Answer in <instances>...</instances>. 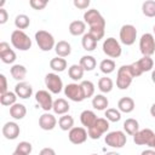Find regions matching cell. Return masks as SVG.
I'll use <instances>...</instances> for the list:
<instances>
[{
	"instance_id": "cell-21",
	"label": "cell",
	"mask_w": 155,
	"mask_h": 155,
	"mask_svg": "<svg viewBox=\"0 0 155 155\" xmlns=\"http://www.w3.org/2000/svg\"><path fill=\"white\" fill-rule=\"evenodd\" d=\"M69 109H70V105L67 102V99H64V98H57L53 102L52 110L57 115H65V114H68Z\"/></svg>"
},
{
	"instance_id": "cell-22",
	"label": "cell",
	"mask_w": 155,
	"mask_h": 155,
	"mask_svg": "<svg viewBox=\"0 0 155 155\" xmlns=\"http://www.w3.org/2000/svg\"><path fill=\"white\" fill-rule=\"evenodd\" d=\"M54 51H56V54L57 57H62V58H65L68 57L70 53H71V46L68 41L65 40H61L56 44L54 46Z\"/></svg>"
},
{
	"instance_id": "cell-12",
	"label": "cell",
	"mask_w": 155,
	"mask_h": 155,
	"mask_svg": "<svg viewBox=\"0 0 155 155\" xmlns=\"http://www.w3.org/2000/svg\"><path fill=\"white\" fill-rule=\"evenodd\" d=\"M35 101L36 103L40 105V108L42 110H45V113H48L52 107H53V99H52V94L51 92L46 91V90H39L35 93Z\"/></svg>"
},
{
	"instance_id": "cell-36",
	"label": "cell",
	"mask_w": 155,
	"mask_h": 155,
	"mask_svg": "<svg viewBox=\"0 0 155 155\" xmlns=\"http://www.w3.org/2000/svg\"><path fill=\"white\" fill-rule=\"evenodd\" d=\"M115 67H116V64H115L114 59H110V58H105L99 63V69L103 74H105V76L108 74H111L115 70Z\"/></svg>"
},
{
	"instance_id": "cell-25",
	"label": "cell",
	"mask_w": 155,
	"mask_h": 155,
	"mask_svg": "<svg viewBox=\"0 0 155 155\" xmlns=\"http://www.w3.org/2000/svg\"><path fill=\"white\" fill-rule=\"evenodd\" d=\"M10 74L11 76L17 80V81H23L25 79V75H27V68L22 64H13L11 68H10Z\"/></svg>"
},
{
	"instance_id": "cell-2",
	"label": "cell",
	"mask_w": 155,
	"mask_h": 155,
	"mask_svg": "<svg viewBox=\"0 0 155 155\" xmlns=\"http://www.w3.org/2000/svg\"><path fill=\"white\" fill-rule=\"evenodd\" d=\"M133 74L131 70L130 64L126 65H121L117 69V74H116V87L119 90H127L133 80Z\"/></svg>"
},
{
	"instance_id": "cell-20",
	"label": "cell",
	"mask_w": 155,
	"mask_h": 155,
	"mask_svg": "<svg viewBox=\"0 0 155 155\" xmlns=\"http://www.w3.org/2000/svg\"><path fill=\"white\" fill-rule=\"evenodd\" d=\"M134 107H136V103L131 97H122L117 102V109L125 114L132 113L134 110Z\"/></svg>"
},
{
	"instance_id": "cell-14",
	"label": "cell",
	"mask_w": 155,
	"mask_h": 155,
	"mask_svg": "<svg viewBox=\"0 0 155 155\" xmlns=\"http://www.w3.org/2000/svg\"><path fill=\"white\" fill-rule=\"evenodd\" d=\"M88 133L85 130V127H73L69 132H68V138L73 144H82L87 140Z\"/></svg>"
},
{
	"instance_id": "cell-54",
	"label": "cell",
	"mask_w": 155,
	"mask_h": 155,
	"mask_svg": "<svg viewBox=\"0 0 155 155\" xmlns=\"http://www.w3.org/2000/svg\"><path fill=\"white\" fill-rule=\"evenodd\" d=\"M153 149H154V150H155V144H154V148H153Z\"/></svg>"
},
{
	"instance_id": "cell-52",
	"label": "cell",
	"mask_w": 155,
	"mask_h": 155,
	"mask_svg": "<svg viewBox=\"0 0 155 155\" xmlns=\"http://www.w3.org/2000/svg\"><path fill=\"white\" fill-rule=\"evenodd\" d=\"M153 30H154V34H155V25H154V28H153Z\"/></svg>"
},
{
	"instance_id": "cell-17",
	"label": "cell",
	"mask_w": 155,
	"mask_h": 155,
	"mask_svg": "<svg viewBox=\"0 0 155 155\" xmlns=\"http://www.w3.org/2000/svg\"><path fill=\"white\" fill-rule=\"evenodd\" d=\"M56 125H57V119L51 113H44L39 117V126L44 131H51L56 127Z\"/></svg>"
},
{
	"instance_id": "cell-28",
	"label": "cell",
	"mask_w": 155,
	"mask_h": 155,
	"mask_svg": "<svg viewBox=\"0 0 155 155\" xmlns=\"http://www.w3.org/2000/svg\"><path fill=\"white\" fill-rule=\"evenodd\" d=\"M109 105V101L104 94H96L92 98V107L96 110H107Z\"/></svg>"
},
{
	"instance_id": "cell-29",
	"label": "cell",
	"mask_w": 155,
	"mask_h": 155,
	"mask_svg": "<svg viewBox=\"0 0 155 155\" xmlns=\"http://www.w3.org/2000/svg\"><path fill=\"white\" fill-rule=\"evenodd\" d=\"M79 64L82 67V69H84L85 71H92V70L96 68V65H97V61H96V58H94L93 56L85 54V56H82V57L80 58Z\"/></svg>"
},
{
	"instance_id": "cell-19",
	"label": "cell",
	"mask_w": 155,
	"mask_h": 155,
	"mask_svg": "<svg viewBox=\"0 0 155 155\" xmlns=\"http://www.w3.org/2000/svg\"><path fill=\"white\" fill-rule=\"evenodd\" d=\"M97 119H98V117H97V115L94 114V111L88 110V109L84 110V111L80 114V121H81L82 126L86 127L87 130L91 128V127L94 125V122L97 121Z\"/></svg>"
},
{
	"instance_id": "cell-48",
	"label": "cell",
	"mask_w": 155,
	"mask_h": 155,
	"mask_svg": "<svg viewBox=\"0 0 155 155\" xmlns=\"http://www.w3.org/2000/svg\"><path fill=\"white\" fill-rule=\"evenodd\" d=\"M150 115L155 119V103H153L151 107H150Z\"/></svg>"
},
{
	"instance_id": "cell-47",
	"label": "cell",
	"mask_w": 155,
	"mask_h": 155,
	"mask_svg": "<svg viewBox=\"0 0 155 155\" xmlns=\"http://www.w3.org/2000/svg\"><path fill=\"white\" fill-rule=\"evenodd\" d=\"M140 155H155V150L151 149V148H149V149L143 150V151L140 153Z\"/></svg>"
},
{
	"instance_id": "cell-37",
	"label": "cell",
	"mask_w": 155,
	"mask_h": 155,
	"mask_svg": "<svg viewBox=\"0 0 155 155\" xmlns=\"http://www.w3.org/2000/svg\"><path fill=\"white\" fill-rule=\"evenodd\" d=\"M80 86H81V90H82V93H84V97L85 99L86 98H90V97H93L94 96V84L90 80H84L80 82Z\"/></svg>"
},
{
	"instance_id": "cell-27",
	"label": "cell",
	"mask_w": 155,
	"mask_h": 155,
	"mask_svg": "<svg viewBox=\"0 0 155 155\" xmlns=\"http://www.w3.org/2000/svg\"><path fill=\"white\" fill-rule=\"evenodd\" d=\"M136 65L138 67V69L140 70V73H145V71H150L153 70V67H154V61L151 57H148V56H143L140 59H138L137 62H134Z\"/></svg>"
},
{
	"instance_id": "cell-7",
	"label": "cell",
	"mask_w": 155,
	"mask_h": 155,
	"mask_svg": "<svg viewBox=\"0 0 155 155\" xmlns=\"http://www.w3.org/2000/svg\"><path fill=\"white\" fill-rule=\"evenodd\" d=\"M102 48H103V52L108 57H110V58H119L121 56V52H122V48H121L120 42L115 38H113V36L107 38L103 41Z\"/></svg>"
},
{
	"instance_id": "cell-18",
	"label": "cell",
	"mask_w": 155,
	"mask_h": 155,
	"mask_svg": "<svg viewBox=\"0 0 155 155\" xmlns=\"http://www.w3.org/2000/svg\"><path fill=\"white\" fill-rule=\"evenodd\" d=\"M15 93L17 94V97H19L22 99H27V98L31 97L33 87L30 84H28L25 81H21L15 86Z\"/></svg>"
},
{
	"instance_id": "cell-5",
	"label": "cell",
	"mask_w": 155,
	"mask_h": 155,
	"mask_svg": "<svg viewBox=\"0 0 155 155\" xmlns=\"http://www.w3.org/2000/svg\"><path fill=\"white\" fill-rule=\"evenodd\" d=\"M133 142L137 145H147V147L153 149L154 144H155V132L150 128L139 130L133 136Z\"/></svg>"
},
{
	"instance_id": "cell-31",
	"label": "cell",
	"mask_w": 155,
	"mask_h": 155,
	"mask_svg": "<svg viewBox=\"0 0 155 155\" xmlns=\"http://www.w3.org/2000/svg\"><path fill=\"white\" fill-rule=\"evenodd\" d=\"M67 61L65 58H62V57H54L50 61V68L56 71V73H61V71H64L67 69Z\"/></svg>"
},
{
	"instance_id": "cell-10",
	"label": "cell",
	"mask_w": 155,
	"mask_h": 155,
	"mask_svg": "<svg viewBox=\"0 0 155 155\" xmlns=\"http://www.w3.org/2000/svg\"><path fill=\"white\" fill-rule=\"evenodd\" d=\"M119 36H120V41L124 45L131 46V45H133L136 42V39H137V29L132 24H124L120 28Z\"/></svg>"
},
{
	"instance_id": "cell-23",
	"label": "cell",
	"mask_w": 155,
	"mask_h": 155,
	"mask_svg": "<svg viewBox=\"0 0 155 155\" xmlns=\"http://www.w3.org/2000/svg\"><path fill=\"white\" fill-rule=\"evenodd\" d=\"M86 31V23L84 21H73L69 24V33L73 36H80L84 35Z\"/></svg>"
},
{
	"instance_id": "cell-42",
	"label": "cell",
	"mask_w": 155,
	"mask_h": 155,
	"mask_svg": "<svg viewBox=\"0 0 155 155\" xmlns=\"http://www.w3.org/2000/svg\"><path fill=\"white\" fill-rule=\"evenodd\" d=\"M48 1L47 0H30L29 1V5L31 6V8L34 10H44L46 6H47Z\"/></svg>"
},
{
	"instance_id": "cell-46",
	"label": "cell",
	"mask_w": 155,
	"mask_h": 155,
	"mask_svg": "<svg viewBox=\"0 0 155 155\" xmlns=\"http://www.w3.org/2000/svg\"><path fill=\"white\" fill-rule=\"evenodd\" d=\"M39 155H56V151H54V149L46 147V148H42V149L40 150Z\"/></svg>"
},
{
	"instance_id": "cell-38",
	"label": "cell",
	"mask_w": 155,
	"mask_h": 155,
	"mask_svg": "<svg viewBox=\"0 0 155 155\" xmlns=\"http://www.w3.org/2000/svg\"><path fill=\"white\" fill-rule=\"evenodd\" d=\"M142 12L145 17H155V0H147L142 4Z\"/></svg>"
},
{
	"instance_id": "cell-39",
	"label": "cell",
	"mask_w": 155,
	"mask_h": 155,
	"mask_svg": "<svg viewBox=\"0 0 155 155\" xmlns=\"http://www.w3.org/2000/svg\"><path fill=\"white\" fill-rule=\"evenodd\" d=\"M15 25L17 29L19 30H23V29H27L29 25H30V18L24 15V13H21V15H17L16 18H15Z\"/></svg>"
},
{
	"instance_id": "cell-15",
	"label": "cell",
	"mask_w": 155,
	"mask_h": 155,
	"mask_svg": "<svg viewBox=\"0 0 155 155\" xmlns=\"http://www.w3.org/2000/svg\"><path fill=\"white\" fill-rule=\"evenodd\" d=\"M16 58H17L16 52L10 47L8 42L1 41L0 42V59L5 64H12L16 61Z\"/></svg>"
},
{
	"instance_id": "cell-32",
	"label": "cell",
	"mask_w": 155,
	"mask_h": 155,
	"mask_svg": "<svg viewBox=\"0 0 155 155\" xmlns=\"http://www.w3.org/2000/svg\"><path fill=\"white\" fill-rule=\"evenodd\" d=\"M84 73H85V70L82 69V67L80 64H73L68 69V75L74 81H80L84 76Z\"/></svg>"
},
{
	"instance_id": "cell-33",
	"label": "cell",
	"mask_w": 155,
	"mask_h": 155,
	"mask_svg": "<svg viewBox=\"0 0 155 155\" xmlns=\"http://www.w3.org/2000/svg\"><path fill=\"white\" fill-rule=\"evenodd\" d=\"M58 126L62 131H70L74 127V117L69 114L62 115L58 120Z\"/></svg>"
},
{
	"instance_id": "cell-6",
	"label": "cell",
	"mask_w": 155,
	"mask_h": 155,
	"mask_svg": "<svg viewBox=\"0 0 155 155\" xmlns=\"http://www.w3.org/2000/svg\"><path fill=\"white\" fill-rule=\"evenodd\" d=\"M104 142L108 147L120 149L126 144L127 136L124 131H111L107 133V136L104 137Z\"/></svg>"
},
{
	"instance_id": "cell-43",
	"label": "cell",
	"mask_w": 155,
	"mask_h": 155,
	"mask_svg": "<svg viewBox=\"0 0 155 155\" xmlns=\"http://www.w3.org/2000/svg\"><path fill=\"white\" fill-rule=\"evenodd\" d=\"M73 4L75 7L80 8V10H86L90 6V0H74Z\"/></svg>"
},
{
	"instance_id": "cell-1",
	"label": "cell",
	"mask_w": 155,
	"mask_h": 155,
	"mask_svg": "<svg viewBox=\"0 0 155 155\" xmlns=\"http://www.w3.org/2000/svg\"><path fill=\"white\" fill-rule=\"evenodd\" d=\"M84 22L88 24V33L99 41L105 33V19L96 8H90L84 13Z\"/></svg>"
},
{
	"instance_id": "cell-45",
	"label": "cell",
	"mask_w": 155,
	"mask_h": 155,
	"mask_svg": "<svg viewBox=\"0 0 155 155\" xmlns=\"http://www.w3.org/2000/svg\"><path fill=\"white\" fill-rule=\"evenodd\" d=\"M8 19V13L5 8H0V24H5Z\"/></svg>"
},
{
	"instance_id": "cell-26",
	"label": "cell",
	"mask_w": 155,
	"mask_h": 155,
	"mask_svg": "<svg viewBox=\"0 0 155 155\" xmlns=\"http://www.w3.org/2000/svg\"><path fill=\"white\" fill-rule=\"evenodd\" d=\"M10 115L15 120H22L27 115V108L22 103H16L12 107H10Z\"/></svg>"
},
{
	"instance_id": "cell-4",
	"label": "cell",
	"mask_w": 155,
	"mask_h": 155,
	"mask_svg": "<svg viewBox=\"0 0 155 155\" xmlns=\"http://www.w3.org/2000/svg\"><path fill=\"white\" fill-rule=\"evenodd\" d=\"M35 41H36L39 48L44 52H48L52 48H54V46H56L53 35L46 30H38L35 33Z\"/></svg>"
},
{
	"instance_id": "cell-50",
	"label": "cell",
	"mask_w": 155,
	"mask_h": 155,
	"mask_svg": "<svg viewBox=\"0 0 155 155\" xmlns=\"http://www.w3.org/2000/svg\"><path fill=\"white\" fill-rule=\"evenodd\" d=\"M151 81L155 84V69L151 71Z\"/></svg>"
},
{
	"instance_id": "cell-41",
	"label": "cell",
	"mask_w": 155,
	"mask_h": 155,
	"mask_svg": "<svg viewBox=\"0 0 155 155\" xmlns=\"http://www.w3.org/2000/svg\"><path fill=\"white\" fill-rule=\"evenodd\" d=\"M31 150H33V145L29 142H25V140L19 142L16 147V151H18L23 155H29L31 153Z\"/></svg>"
},
{
	"instance_id": "cell-8",
	"label": "cell",
	"mask_w": 155,
	"mask_h": 155,
	"mask_svg": "<svg viewBox=\"0 0 155 155\" xmlns=\"http://www.w3.org/2000/svg\"><path fill=\"white\" fill-rule=\"evenodd\" d=\"M139 50L143 56L151 57L155 53V36L151 33H145L139 39Z\"/></svg>"
},
{
	"instance_id": "cell-16",
	"label": "cell",
	"mask_w": 155,
	"mask_h": 155,
	"mask_svg": "<svg viewBox=\"0 0 155 155\" xmlns=\"http://www.w3.org/2000/svg\"><path fill=\"white\" fill-rule=\"evenodd\" d=\"M1 131H2V136L6 139H10V140L16 139L19 136V133H21V128H19L18 124H16L15 121H7L2 126Z\"/></svg>"
},
{
	"instance_id": "cell-49",
	"label": "cell",
	"mask_w": 155,
	"mask_h": 155,
	"mask_svg": "<svg viewBox=\"0 0 155 155\" xmlns=\"http://www.w3.org/2000/svg\"><path fill=\"white\" fill-rule=\"evenodd\" d=\"M105 155H120V154L116 151H108V153H105Z\"/></svg>"
},
{
	"instance_id": "cell-40",
	"label": "cell",
	"mask_w": 155,
	"mask_h": 155,
	"mask_svg": "<svg viewBox=\"0 0 155 155\" xmlns=\"http://www.w3.org/2000/svg\"><path fill=\"white\" fill-rule=\"evenodd\" d=\"M104 116L109 122H117L121 120V111L116 108H108L104 111Z\"/></svg>"
},
{
	"instance_id": "cell-24",
	"label": "cell",
	"mask_w": 155,
	"mask_h": 155,
	"mask_svg": "<svg viewBox=\"0 0 155 155\" xmlns=\"http://www.w3.org/2000/svg\"><path fill=\"white\" fill-rule=\"evenodd\" d=\"M97 40L87 31L82 35V39H81V45H82V48L87 52H92L94 51V48L97 47Z\"/></svg>"
},
{
	"instance_id": "cell-13",
	"label": "cell",
	"mask_w": 155,
	"mask_h": 155,
	"mask_svg": "<svg viewBox=\"0 0 155 155\" xmlns=\"http://www.w3.org/2000/svg\"><path fill=\"white\" fill-rule=\"evenodd\" d=\"M64 94H65V97H68V99H70L73 102H78V103L82 102L85 99L81 86H80V84H76V82L68 84L64 87Z\"/></svg>"
},
{
	"instance_id": "cell-35",
	"label": "cell",
	"mask_w": 155,
	"mask_h": 155,
	"mask_svg": "<svg viewBox=\"0 0 155 155\" xmlns=\"http://www.w3.org/2000/svg\"><path fill=\"white\" fill-rule=\"evenodd\" d=\"M0 103L1 105H5V107H12L13 104L17 103V94L15 92L7 91L6 93L0 94Z\"/></svg>"
},
{
	"instance_id": "cell-53",
	"label": "cell",
	"mask_w": 155,
	"mask_h": 155,
	"mask_svg": "<svg viewBox=\"0 0 155 155\" xmlns=\"http://www.w3.org/2000/svg\"><path fill=\"white\" fill-rule=\"evenodd\" d=\"M91 155H98V154H91Z\"/></svg>"
},
{
	"instance_id": "cell-44",
	"label": "cell",
	"mask_w": 155,
	"mask_h": 155,
	"mask_svg": "<svg viewBox=\"0 0 155 155\" xmlns=\"http://www.w3.org/2000/svg\"><path fill=\"white\" fill-rule=\"evenodd\" d=\"M0 94H4L7 92V80H6V76L4 74H0Z\"/></svg>"
},
{
	"instance_id": "cell-3",
	"label": "cell",
	"mask_w": 155,
	"mask_h": 155,
	"mask_svg": "<svg viewBox=\"0 0 155 155\" xmlns=\"http://www.w3.org/2000/svg\"><path fill=\"white\" fill-rule=\"evenodd\" d=\"M11 44L19 51H28L31 47V39L19 29H16L11 34Z\"/></svg>"
},
{
	"instance_id": "cell-9",
	"label": "cell",
	"mask_w": 155,
	"mask_h": 155,
	"mask_svg": "<svg viewBox=\"0 0 155 155\" xmlns=\"http://www.w3.org/2000/svg\"><path fill=\"white\" fill-rule=\"evenodd\" d=\"M109 130V121L105 117H98L94 125L87 130L88 137L91 139H99L104 133H107Z\"/></svg>"
},
{
	"instance_id": "cell-51",
	"label": "cell",
	"mask_w": 155,
	"mask_h": 155,
	"mask_svg": "<svg viewBox=\"0 0 155 155\" xmlns=\"http://www.w3.org/2000/svg\"><path fill=\"white\" fill-rule=\"evenodd\" d=\"M12 155H23V154H21V153H18V151H16V150H15V151L12 153Z\"/></svg>"
},
{
	"instance_id": "cell-30",
	"label": "cell",
	"mask_w": 155,
	"mask_h": 155,
	"mask_svg": "<svg viewBox=\"0 0 155 155\" xmlns=\"http://www.w3.org/2000/svg\"><path fill=\"white\" fill-rule=\"evenodd\" d=\"M124 131L130 136H134L139 131V122L132 117L126 119L124 121Z\"/></svg>"
},
{
	"instance_id": "cell-11",
	"label": "cell",
	"mask_w": 155,
	"mask_h": 155,
	"mask_svg": "<svg viewBox=\"0 0 155 155\" xmlns=\"http://www.w3.org/2000/svg\"><path fill=\"white\" fill-rule=\"evenodd\" d=\"M45 85L52 94H58L63 90V81L61 76L56 73H48L45 76Z\"/></svg>"
},
{
	"instance_id": "cell-34",
	"label": "cell",
	"mask_w": 155,
	"mask_h": 155,
	"mask_svg": "<svg viewBox=\"0 0 155 155\" xmlns=\"http://www.w3.org/2000/svg\"><path fill=\"white\" fill-rule=\"evenodd\" d=\"M114 87V82L108 76H103L98 80V90L102 93H109Z\"/></svg>"
}]
</instances>
